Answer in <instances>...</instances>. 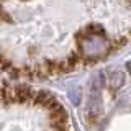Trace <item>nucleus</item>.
Segmentation results:
<instances>
[{"instance_id":"nucleus-1","label":"nucleus","mask_w":131,"mask_h":131,"mask_svg":"<svg viewBox=\"0 0 131 131\" xmlns=\"http://www.w3.org/2000/svg\"><path fill=\"white\" fill-rule=\"evenodd\" d=\"M98 0H0V71L54 77L123 48L95 18Z\"/></svg>"},{"instance_id":"nucleus-2","label":"nucleus","mask_w":131,"mask_h":131,"mask_svg":"<svg viewBox=\"0 0 131 131\" xmlns=\"http://www.w3.org/2000/svg\"><path fill=\"white\" fill-rule=\"evenodd\" d=\"M0 131H72L64 106L43 90L0 85Z\"/></svg>"}]
</instances>
